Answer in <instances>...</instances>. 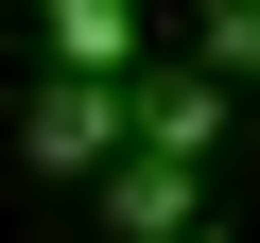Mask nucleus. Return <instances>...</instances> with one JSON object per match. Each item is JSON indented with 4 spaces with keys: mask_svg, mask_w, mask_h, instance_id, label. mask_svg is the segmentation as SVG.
<instances>
[{
    "mask_svg": "<svg viewBox=\"0 0 260 243\" xmlns=\"http://www.w3.org/2000/svg\"><path fill=\"white\" fill-rule=\"evenodd\" d=\"M18 157H52V174L104 191V174H121V87H35V104H18Z\"/></svg>",
    "mask_w": 260,
    "mask_h": 243,
    "instance_id": "nucleus-1",
    "label": "nucleus"
},
{
    "mask_svg": "<svg viewBox=\"0 0 260 243\" xmlns=\"http://www.w3.org/2000/svg\"><path fill=\"white\" fill-rule=\"evenodd\" d=\"M139 70V0H52V87H121Z\"/></svg>",
    "mask_w": 260,
    "mask_h": 243,
    "instance_id": "nucleus-2",
    "label": "nucleus"
},
{
    "mask_svg": "<svg viewBox=\"0 0 260 243\" xmlns=\"http://www.w3.org/2000/svg\"><path fill=\"white\" fill-rule=\"evenodd\" d=\"M191 191H208V174H174V157H121V174H104V226H121V243H191V226H208Z\"/></svg>",
    "mask_w": 260,
    "mask_h": 243,
    "instance_id": "nucleus-3",
    "label": "nucleus"
},
{
    "mask_svg": "<svg viewBox=\"0 0 260 243\" xmlns=\"http://www.w3.org/2000/svg\"><path fill=\"white\" fill-rule=\"evenodd\" d=\"M191 70L208 87H260V0H208V18H191Z\"/></svg>",
    "mask_w": 260,
    "mask_h": 243,
    "instance_id": "nucleus-4",
    "label": "nucleus"
},
{
    "mask_svg": "<svg viewBox=\"0 0 260 243\" xmlns=\"http://www.w3.org/2000/svg\"><path fill=\"white\" fill-rule=\"evenodd\" d=\"M191 243H225V226H191Z\"/></svg>",
    "mask_w": 260,
    "mask_h": 243,
    "instance_id": "nucleus-5",
    "label": "nucleus"
}]
</instances>
